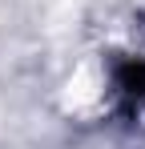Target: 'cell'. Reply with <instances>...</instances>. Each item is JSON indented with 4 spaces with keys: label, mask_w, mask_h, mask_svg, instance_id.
I'll list each match as a JSON object with an SVG mask.
<instances>
[{
    "label": "cell",
    "mask_w": 145,
    "mask_h": 149,
    "mask_svg": "<svg viewBox=\"0 0 145 149\" xmlns=\"http://www.w3.org/2000/svg\"><path fill=\"white\" fill-rule=\"evenodd\" d=\"M117 93L129 101V105H137V109L145 105V61H129V65H121V73H117Z\"/></svg>",
    "instance_id": "obj_1"
}]
</instances>
